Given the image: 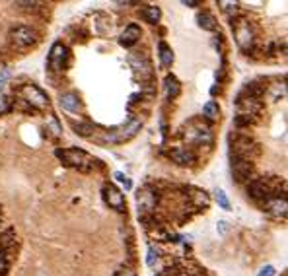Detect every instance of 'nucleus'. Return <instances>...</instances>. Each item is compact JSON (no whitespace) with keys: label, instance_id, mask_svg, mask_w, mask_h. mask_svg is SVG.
Wrapping results in <instances>:
<instances>
[{"label":"nucleus","instance_id":"nucleus-33","mask_svg":"<svg viewBox=\"0 0 288 276\" xmlns=\"http://www.w3.org/2000/svg\"><path fill=\"white\" fill-rule=\"evenodd\" d=\"M47 126L51 128V132H53L55 136H61V124H59V121H57L55 117H49V119H47Z\"/></svg>","mask_w":288,"mask_h":276},{"label":"nucleus","instance_id":"nucleus-1","mask_svg":"<svg viewBox=\"0 0 288 276\" xmlns=\"http://www.w3.org/2000/svg\"><path fill=\"white\" fill-rule=\"evenodd\" d=\"M228 144H230V150H228L230 160H245V162H251V160H255V158L261 154L259 142L253 140L251 136H247V134L241 132V130L230 132Z\"/></svg>","mask_w":288,"mask_h":276},{"label":"nucleus","instance_id":"nucleus-27","mask_svg":"<svg viewBox=\"0 0 288 276\" xmlns=\"http://www.w3.org/2000/svg\"><path fill=\"white\" fill-rule=\"evenodd\" d=\"M203 117H205V121H210V123L220 117V107H218V103H216L214 99H210V101L205 103V107H203Z\"/></svg>","mask_w":288,"mask_h":276},{"label":"nucleus","instance_id":"nucleus-19","mask_svg":"<svg viewBox=\"0 0 288 276\" xmlns=\"http://www.w3.org/2000/svg\"><path fill=\"white\" fill-rule=\"evenodd\" d=\"M267 93V84H263L261 80H253L247 82L245 88L240 92V97H251V99H261Z\"/></svg>","mask_w":288,"mask_h":276},{"label":"nucleus","instance_id":"nucleus-22","mask_svg":"<svg viewBox=\"0 0 288 276\" xmlns=\"http://www.w3.org/2000/svg\"><path fill=\"white\" fill-rule=\"evenodd\" d=\"M197 26L205 31H212V30H216V18L208 10H203L197 14Z\"/></svg>","mask_w":288,"mask_h":276},{"label":"nucleus","instance_id":"nucleus-38","mask_svg":"<svg viewBox=\"0 0 288 276\" xmlns=\"http://www.w3.org/2000/svg\"><path fill=\"white\" fill-rule=\"evenodd\" d=\"M228 230H230V226H228V222H224V220H220V222H218V233H220V235H226V233H228Z\"/></svg>","mask_w":288,"mask_h":276},{"label":"nucleus","instance_id":"nucleus-42","mask_svg":"<svg viewBox=\"0 0 288 276\" xmlns=\"http://www.w3.org/2000/svg\"><path fill=\"white\" fill-rule=\"evenodd\" d=\"M280 51H282V55H284V57H286V59H288V45H284V47H282V49H280Z\"/></svg>","mask_w":288,"mask_h":276},{"label":"nucleus","instance_id":"nucleus-25","mask_svg":"<svg viewBox=\"0 0 288 276\" xmlns=\"http://www.w3.org/2000/svg\"><path fill=\"white\" fill-rule=\"evenodd\" d=\"M255 123H257V117L247 115V113H238V115L234 117V126H236V130H245V128L253 126Z\"/></svg>","mask_w":288,"mask_h":276},{"label":"nucleus","instance_id":"nucleus-39","mask_svg":"<svg viewBox=\"0 0 288 276\" xmlns=\"http://www.w3.org/2000/svg\"><path fill=\"white\" fill-rule=\"evenodd\" d=\"M117 276H136V272H134V268L125 266V268H121V270L117 272Z\"/></svg>","mask_w":288,"mask_h":276},{"label":"nucleus","instance_id":"nucleus-21","mask_svg":"<svg viewBox=\"0 0 288 276\" xmlns=\"http://www.w3.org/2000/svg\"><path fill=\"white\" fill-rule=\"evenodd\" d=\"M164 90H166V97L170 101H174L179 95V92H181V84H179V80L174 74H168L164 78Z\"/></svg>","mask_w":288,"mask_h":276},{"label":"nucleus","instance_id":"nucleus-6","mask_svg":"<svg viewBox=\"0 0 288 276\" xmlns=\"http://www.w3.org/2000/svg\"><path fill=\"white\" fill-rule=\"evenodd\" d=\"M8 37H10L12 47L14 49H20V51L33 47L39 41L37 31L33 28H30V26H16V28H12L10 33H8Z\"/></svg>","mask_w":288,"mask_h":276},{"label":"nucleus","instance_id":"nucleus-28","mask_svg":"<svg viewBox=\"0 0 288 276\" xmlns=\"http://www.w3.org/2000/svg\"><path fill=\"white\" fill-rule=\"evenodd\" d=\"M70 126L74 128V132L78 134V136H84V138H90L92 134H94V124L92 123H88V121H72L70 123Z\"/></svg>","mask_w":288,"mask_h":276},{"label":"nucleus","instance_id":"nucleus-37","mask_svg":"<svg viewBox=\"0 0 288 276\" xmlns=\"http://www.w3.org/2000/svg\"><path fill=\"white\" fill-rule=\"evenodd\" d=\"M115 179H117V181H121L127 189H130V187H132V183H130V181L125 177V173H121V171H117V173H115Z\"/></svg>","mask_w":288,"mask_h":276},{"label":"nucleus","instance_id":"nucleus-11","mask_svg":"<svg viewBox=\"0 0 288 276\" xmlns=\"http://www.w3.org/2000/svg\"><path fill=\"white\" fill-rule=\"evenodd\" d=\"M47 62H49V68L55 70V72L66 70V66H68V49H66L61 41L53 43V47H51V51H49Z\"/></svg>","mask_w":288,"mask_h":276},{"label":"nucleus","instance_id":"nucleus-36","mask_svg":"<svg viewBox=\"0 0 288 276\" xmlns=\"http://www.w3.org/2000/svg\"><path fill=\"white\" fill-rule=\"evenodd\" d=\"M14 6L18 8H35V6H41L39 2H26V0H18V2H14Z\"/></svg>","mask_w":288,"mask_h":276},{"label":"nucleus","instance_id":"nucleus-40","mask_svg":"<svg viewBox=\"0 0 288 276\" xmlns=\"http://www.w3.org/2000/svg\"><path fill=\"white\" fill-rule=\"evenodd\" d=\"M6 109H8V99L4 97V99H0V115L6 113Z\"/></svg>","mask_w":288,"mask_h":276},{"label":"nucleus","instance_id":"nucleus-24","mask_svg":"<svg viewBox=\"0 0 288 276\" xmlns=\"http://www.w3.org/2000/svg\"><path fill=\"white\" fill-rule=\"evenodd\" d=\"M158 53H160V62H162V66L170 68V66L174 64V51L170 49V45H168L166 41H160V43H158Z\"/></svg>","mask_w":288,"mask_h":276},{"label":"nucleus","instance_id":"nucleus-2","mask_svg":"<svg viewBox=\"0 0 288 276\" xmlns=\"http://www.w3.org/2000/svg\"><path fill=\"white\" fill-rule=\"evenodd\" d=\"M55 154L64 166L74 168L78 171H92L94 168L99 166V160L92 158L88 152H84L80 148H64V150H57Z\"/></svg>","mask_w":288,"mask_h":276},{"label":"nucleus","instance_id":"nucleus-13","mask_svg":"<svg viewBox=\"0 0 288 276\" xmlns=\"http://www.w3.org/2000/svg\"><path fill=\"white\" fill-rule=\"evenodd\" d=\"M101 193H103V200H105V204L109 208H113L117 212H125L127 210V200H125V195L121 193V189H117L111 183H105Z\"/></svg>","mask_w":288,"mask_h":276},{"label":"nucleus","instance_id":"nucleus-41","mask_svg":"<svg viewBox=\"0 0 288 276\" xmlns=\"http://www.w3.org/2000/svg\"><path fill=\"white\" fill-rule=\"evenodd\" d=\"M185 6H189V8H193V6H197V2H191V0H185V2H183Z\"/></svg>","mask_w":288,"mask_h":276},{"label":"nucleus","instance_id":"nucleus-15","mask_svg":"<svg viewBox=\"0 0 288 276\" xmlns=\"http://www.w3.org/2000/svg\"><path fill=\"white\" fill-rule=\"evenodd\" d=\"M168 158H170L176 166H179V168H191V166L197 162L195 152L189 150V148H183V146H176V148H172V150L168 152Z\"/></svg>","mask_w":288,"mask_h":276},{"label":"nucleus","instance_id":"nucleus-4","mask_svg":"<svg viewBox=\"0 0 288 276\" xmlns=\"http://www.w3.org/2000/svg\"><path fill=\"white\" fill-rule=\"evenodd\" d=\"M140 128H142V121H140V119H128V121L123 123L121 126L107 130V132L101 136V140L107 142V144H123V142H128L130 138H134Z\"/></svg>","mask_w":288,"mask_h":276},{"label":"nucleus","instance_id":"nucleus-5","mask_svg":"<svg viewBox=\"0 0 288 276\" xmlns=\"http://www.w3.org/2000/svg\"><path fill=\"white\" fill-rule=\"evenodd\" d=\"M183 138L189 144H197V146H208L212 144V130L210 124L207 121H191L185 130H183Z\"/></svg>","mask_w":288,"mask_h":276},{"label":"nucleus","instance_id":"nucleus-8","mask_svg":"<svg viewBox=\"0 0 288 276\" xmlns=\"http://www.w3.org/2000/svg\"><path fill=\"white\" fill-rule=\"evenodd\" d=\"M247 195H249L251 200L259 202L261 206H265V204L274 197V193H272V189H271V185L267 183L265 177H257V179H253V181L247 185Z\"/></svg>","mask_w":288,"mask_h":276},{"label":"nucleus","instance_id":"nucleus-43","mask_svg":"<svg viewBox=\"0 0 288 276\" xmlns=\"http://www.w3.org/2000/svg\"><path fill=\"white\" fill-rule=\"evenodd\" d=\"M286 99H288V86H286Z\"/></svg>","mask_w":288,"mask_h":276},{"label":"nucleus","instance_id":"nucleus-10","mask_svg":"<svg viewBox=\"0 0 288 276\" xmlns=\"http://www.w3.org/2000/svg\"><path fill=\"white\" fill-rule=\"evenodd\" d=\"M230 169H232V177L236 183H243L249 185L255 177V166L253 162H245V160H230Z\"/></svg>","mask_w":288,"mask_h":276},{"label":"nucleus","instance_id":"nucleus-9","mask_svg":"<svg viewBox=\"0 0 288 276\" xmlns=\"http://www.w3.org/2000/svg\"><path fill=\"white\" fill-rule=\"evenodd\" d=\"M20 93H22L24 101H26L32 109H45V107H49V97H47V93H45L43 90H39L35 84H26V86H22Z\"/></svg>","mask_w":288,"mask_h":276},{"label":"nucleus","instance_id":"nucleus-26","mask_svg":"<svg viewBox=\"0 0 288 276\" xmlns=\"http://www.w3.org/2000/svg\"><path fill=\"white\" fill-rule=\"evenodd\" d=\"M142 18L146 20L148 24L156 26V24L160 22V18H162V10H160V6H156V4H150V6H146V8L142 10Z\"/></svg>","mask_w":288,"mask_h":276},{"label":"nucleus","instance_id":"nucleus-34","mask_svg":"<svg viewBox=\"0 0 288 276\" xmlns=\"http://www.w3.org/2000/svg\"><path fill=\"white\" fill-rule=\"evenodd\" d=\"M8 80H10V68H0V90L6 86Z\"/></svg>","mask_w":288,"mask_h":276},{"label":"nucleus","instance_id":"nucleus-7","mask_svg":"<svg viewBox=\"0 0 288 276\" xmlns=\"http://www.w3.org/2000/svg\"><path fill=\"white\" fill-rule=\"evenodd\" d=\"M128 64H130V70H132V76L140 82V84H148L152 82L154 78V70H152V64L150 61L140 55V53H130L128 55Z\"/></svg>","mask_w":288,"mask_h":276},{"label":"nucleus","instance_id":"nucleus-17","mask_svg":"<svg viewBox=\"0 0 288 276\" xmlns=\"http://www.w3.org/2000/svg\"><path fill=\"white\" fill-rule=\"evenodd\" d=\"M236 107H238V109H241L240 113H247V115H253V117H259V113L263 111V103H261V99L240 97V95H238Z\"/></svg>","mask_w":288,"mask_h":276},{"label":"nucleus","instance_id":"nucleus-16","mask_svg":"<svg viewBox=\"0 0 288 276\" xmlns=\"http://www.w3.org/2000/svg\"><path fill=\"white\" fill-rule=\"evenodd\" d=\"M187 193H185V197H187V200H189V204L191 206H195V208H207L208 204H210V197L203 191V189H197V187H187L185 189Z\"/></svg>","mask_w":288,"mask_h":276},{"label":"nucleus","instance_id":"nucleus-32","mask_svg":"<svg viewBox=\"0 0 288 276\" xmlns=\"http://www.w3.org/2000/svg\"><path fill=\"white\" fill-rule=\"evenodd\" d=\"M210 43H212V47H214V51H216L218 55L224 53V47H222V35H220V33H216L214 37H210Z\"/></svg>","mask_w":288,"mask_h":276},{"label":"nucleus","instance_id":"nucleus-18","mask_svg":"<svg viewBox=\"0 0 288 276\" xmlns=\"http://www.w3.org/2000/svg\"><path fill=\"white\" fill-rule=\"evenodd\" d=\"M140 37H142V30H140V26H136V24H128V26L123 30V33H121L119 43H121L123 47H132L134 43H138Z\"/></svg>","mask_w":288,"mask_h":276},{"label":"nucleus","instance_id":"nucleus-3","mask_svg":"<svg viewBox=\"0 0 288 276\" xmlns=\"http://www.w3.org/2000/svg\"><path fill=\"white\" fill-rule=\"evenodd\" d=\"M230 28H232V33H234V39H236L238 47L243 53H251L255 49L257 37H255V30L249 24V20H245V18H232L230 20Z\"/></svg>","mask_w":288,"mask_h":276},{"label":"nucleus","instance_id":"nucleus-29","mask_svg":"<svg viewBox=\"0 0 288 276\" xmlns=\"http://www.w3.org/2000/svg\"><path fill=\"white\" fill-rule=\"evenodd\" d=\"M214 197H216V202L220 204V208H222V210H232V204H230L228 197H226L220 189H216V191H214Z\"/></svg>","mask_w":288,"mask_h":276},{"label":"nucleus","instance_id":"nucleus-31","mask_svg":"<svg viewBox=\"0 0 288 276\" xmlns=\"http://www.w3.org/2000/svg\"><path fill=\"white\" fill-rule=\"evenodd\" d=\"M220 6H222V10L230 16V20L232 18H236V12H238V2H218Z\"/></svg>","mask_w":288,"mask_h":276},{"label":"nucleus","instance_id":"nucleus-35","mask_svg":"<svg viewBox=\"0 0 288 276\" xmlns=\"http://www.w3.org/2000/svg\"><path fill=\"white\" fill-rule=\"evenodd\" d=\"M274 274H276V268H274L272 264H265V266L259 270L257 276H274Z\"/></svg>","mask_w":288,"mask_h":276},{"label":"nucleus","instance_id":"nucleus-30","mask_svg":"<svg viewBox=\"0 0 288 276\" xmlns=\"http://www.w3.org/2000/svg\"><path fill=\"white\" fill-rule=\"evenodd\" d=\"M158 259H160L158 249H156L154 245H150V247H148V255H146V264H148V266H156Z\"/></svg>","mask_w":288,"mask_h":276},{"label":"nucleus","instance_id":"nucleus-20","mask_svg":"<svg viewBox=\"0 0 288 276\" xmlns=\"http://www.w3.org/2000/svg\"><path fill=\"white\" fill-rule=\"evenodd\" d=\"M59 103H61V107H63L66 113H80V109H82V101H80V97H78L74 92L63 93L61 99H59Z\"/></svg>","mask_w":288,"mask_h":276},{"label":"nucleus","instance_id":"nucleus-12","mask_svg":"<svg viewBox=\"0 0 288 276\" xmlns=\"http://www.w3.org/2000/svg\"><path fill=\"white\" fill-rule=\"evenodd\" d=\"M265 214L272 220H284L288 218V197L286 195H276L272 197L265 206H263Z\"/></svg>","mask_w":288,"mask_h":276},{"label":"nucleus","instance_id":"nucleus-14","mask_svg":"<svg viewBox=\"0 0 288 276\" xmlns=\"http://www.w3.org/2000/svg\"><path fill=\"white\" fill-rule=\"evenodd\" d=\"M136 204H138V212H140V216H144V214H152L154 208H156V204H158V195H156V191L150 189V187L140 189V191L136 193Z\"/></svg>","mask_w":288,"mask_h":276},{"label":"nucleus","instance_id":"nucleus-23","mask_svg":"<svg viewBox=\"0 0 288 276\" xmlns=\"http://www.w3.org/2000/svg\"><path fill=\"white\" fill-rule=\"evenodd\" d=\"M286 86H288V82H274V84H271L267 88L265 95L269 99H272V101H278L280 97H286Z\"/></svg>","mask_w":288,"mask_h":276}]
</instances>
